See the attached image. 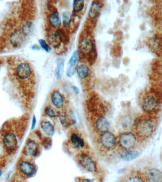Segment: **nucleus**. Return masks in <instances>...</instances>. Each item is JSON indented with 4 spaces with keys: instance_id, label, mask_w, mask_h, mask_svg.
<instances>
[{
    "instance_id": "obj_17",
    "label": "nucleus",
    "mask_w": 162,
    "mask_h": 182,
    "mask_svg": "<svg viewBox=\"0 0 162 182\" xmlns=\"http://www.w3.org/2000/svg\"><path fill=\"white\" fill-rule=\"evenodd\" d=\"M48 41L49 44L53 47L56 48L59 47L62 42L59 32H53L50 33L48 36Z\"/></svg>"
},
{
    "instance_id": "obj_15",
    "label": "nucleus",
    "mask_w": 162,
    "mask_h": 182,
    "mask_svg": "<svg viewBox=\"0 0 162 182\" xmlns=\"http://www.w3.org/2000/svg\"><path fill=\"white\" fill-rule=\"evenodd\" d=\"M123 182H147L145 175L138 171L131 172L126 176Z\"/></svg>"
},
{
    "instance_id": "obj_9",
    "label": "nucleus",
    "mask_w": 162,
    "mask_h": 182,
    "mask_svg": "<svg viewBox=\"0 0 162 182\" xmlns=\"http://www.w3.org/2000/svg\"><path fill=\"white\" fill-rule=\"evenodd\" d=\"M23 153L26 156L36 157L40 153V147L36 141L32 139L27 140L23 150Z\"/></svg>"
},
{
    "instance_id": "obj_20",
    "label": "nucleus",
    "mask_w": 162,
    "mask_h": 182,
    "mask_svg": "<svg viewBox=\"0 0 162 182\" xmlns=\"http://www.w3.org/2000/svg\"><path fill=\"white\" fill-rule=\"evenodd\" d=\"M139 155V152L135 150H122L120 153V157L124 161H130L136 159Z\"/></svg>"
},
{
    "instance_id": "obj_25",
    "label": "nucleus",
    "mask_w": 162,
    "mask_h": 182,
    "mask_svg": "<svg viewBox=\"0 0 162 182\" xmlns=\"http://www.w3.org/2000/svg\"><path fill=\"white\" fill-rule=\"evenodd\" d=\"M84 1H74L73 2V11L75 13H79L84 8Z\"/></svg>"
},
{
    "instance_id": "obj_16",
    "label": "nucleus",
    "mask_w": 162,
    "mask_h": 182,
    "mask_svg": "<svg viewBox=\"0 0 162 182\" xmlns=\"http://www.w3.org/2000/svg\"><path fill=\"white\" fill-rule=\"evenodd\" d=\"M95 126L98 132L102 134L108 131L110 128V122L106 118L100 117L96 121Z\"/></svg>"
},
{
    "instance_id": "obj_1",
    "label": "nucleus",
    "mask_w": 162,
    "mask_h": 182,
    "mask_svg": "<svg viewBox=\"0 0 162 182\" xmlns=\"http://www.w3.org/2000/svg\"><path fill=\"white\" fill-rule=\"evenodd\" d=\"M157 120L151 115L141 116L136 118L133 126V132L139 140H147L156 130Z\"/></svg>"
},
{
    "instance_id": "obj_28",
    "label": "nucleus",
    "mask_w": 162,
    "mask_h": 182,
    "mask_svg": "<svg viewBox=\"0 0 162 182\" xmlns=\"http://www.w3.org/2000/svg\"><path fill=\"white\" fill-rule=\"evenodd\" d=\"M60 120L61 123L65 127L67 128L70 126L71 123V121L68 116L65 115H62L60 116Z\"/></svg>"
},
{
    "instance_id": "obj_18",
    "label": "nucleus",
    "mask_w": 162,
    "mask_h": 182,
    "mask_svg": "<svg viewBox=\"0 0 162 182\" xmlns=\"http://www.w3.org/2000/svg\"><path fill=\"white\" fill-rule=\"evenodd\" d=\"M48 20L50 26L53 28L57 29L60 27L62 22L59 13L57 11H54L50 14Z\"/></svg>"
},
{
    "instance_id": "obj_24",
    "label": "nucleus",
    "mask_w": 162,
    "mask_h": 182,
    "mask_svg": "<svg viewBox=\"0 0 162 182\" xmlns=\"http://www.w3.org/2000/svg\"><path fill=\"white\" fill-rule=\"evenodd\" d=\"M33 30V25L32 22H26L23 24L21 28V31L25 36L28 37L30 36Z\"/></svg>"
},
{
    "instance_id": "obj_8",
    "label": "nucleus",
    "mask_w": 162,
    "mask_h": 182,
    "mask_svg": "<svg viewBox=\"0 0 162 182\" xmlns=\"http://www.w3.org/2000/svg\"><path fill=\"white\" fill-rule=\"evenodd\" d=\"M117 138L112 132L108 131L102 133L100 137V143L105 150H110L115 147L117 144Z\"/></svg>"
},
{
    "instance_id": "obj_11",
    "label": "nucleus",
    "mask_w": 162,
    "mask_h": 182,
    "mask_svg": "<svg viewBox=\"0 0 162 182\" xmlns=\"http://www.w3.org/2000/svg\"><path fill=\"white\" fill-rule=\"evenodd\" d=\"M80 49L82 54L88 57L95 54V46L92 39L86 37L82 40L80 43Z\"/></svg>"
},
{
    "instance_id": "obj_33",
    "label": "nucleus",
    "mask_w": 162,
    "mask_h": 182,
    "mask_svg": "<svg viewBox=\"0 0 162 182\" xmlns=\"http://www.w3.org/2000/svg\"><path fill=\"white\" fill-rule=\"evenodd\" d=\"M72 88V89L75 91L76 94H78V93H79V89H78L77 87H75V86H73Z\"/></svg>"
},
{
    "instance_id": "obj_4",
    "label": "nucleus",
    "mask_w": 162,
    "mask_h": 182,
    "mask_svg": "<svg viewBox=\"0 0 162 182\" xmlns=\"http://www.w3.org/2000/svg\"><path fill=\"white\" fill-rule=\"evenodd\" d=\"M15 74L18 80L23 82L30 80L33 76L32 67L28 63L25 62H20L17 65Z\"/></svg>"
},
{
    "instance_id": "obj_27",
    "label": "nucleus",
    "mask_w": 162,
    "mask_h": 182,
    "mask_svg": "<svg viewBox=\"0 0 162 182\" xmlns=\"http://www.w3.org/2000/svg\"><path fill=\"white\" fill-rule=\"evenodd\" d=\"M45 113L46 115L50 118H54L56 117V113L54 109L50 106H47L44 110Z\"/></svg>"
},
{
    "instance_id": "obj_23",
    "label": "nucleus",
    "mask_w": 162,
    "mask_h": 182,
    "mask_svg": "<svg viewBox=\"0 0 162 182\" xmlns=\"http://www.w3.org/2000/svg\"><path fill=\"white\" fill-rule=\"evenodd\" d=\"M65 60L63 59L59 58L57 59L56 67L55 70V75L58 79H60L63 76L64 70Z\"/></svg>"
},
{
    "instance_id": "obj_22",
    "label": "nucleus",
    "mask_w": 162,
    "mask_h": 182,
    "mask_svg": "<svg viewBox=\"0 0 162 182\" xmlns=\"http://www.w3.org/2000/svg\"><path fill=\"white\" fill-rule=\"evenodd\" d=\"M76 72L80 79L84 80L89 77L90 69L86 65H80L76 68Z\"/></svg>"
},
{
    "instance_id": "obj_31",
    "label": "nucleus",
    "mask_w": 162,
    "mask_h": 182,
    "mask_svg": "<svg viewBox=\"0 0 162 182\" xmlns=\"http://www.w3.org/2000/svg\"><path fill=\"white\" fill-rule=\"evenodd\" d=\"M74 74H75V68L74 67H69L67 70V75L68 77H71Z\"/></svg>"
},
{
    "instance_id": "obj_14",
    "label": "nucleus",
    "mask_w": 162,
    "mask_h": 182,
    "mask_svg": "<svg viewBox=\"0 0 162 182\" xmlns=\"http://www.w3.org/2000/svg\"><path fill=\"white\" fill-rule=\"evenodd\" d=\"M102 3L100 1H93L89 12V17L91 20H95L99 17L102 10Z\"/></svg>"
},
{
    "instance_id": "obj_7",
    "label": "nucleus",
    "mask_w": 162,
    "mask_h": 182,
    "mask_svg": "<svg viewBox=\"0 0 162 182\" xmlns=\"http://www.w3.org/2000/svg\"><path fill=\"white\" fill-rule=\"evenodd\" d=\"M77 160L81 167L88 172L93 173L97 170V166L91 156L84 153H81L78 156Z\"/></svg>"
},
{
    "instance_id": "obj_19",
    "label": "nucleus",
    "mask_w": 162,
    "mask_h": 182,
    "mask_svg": "<svg viewBox=\"0 0 162 182\" xmlns=\"http://www.w3.org/2000/svg\"><path fill=\"white\" fill-rule=\"evenodd\" d=\"M70 141L76 148H83L85 146L84 139L78 133L76 132H73L70 135Z\"/></svg>"
},
{
    "instance_id": "obj_21",
    "label": "nucleus",
    "mask_w": 162,
    "mask_h": 182,
    "mask_svg": "<svg viewBox=\"0 0 162 182\" xmlns=\"http://www.w3.org/2000/svg\"><path fill=\"white\" fill-rule=\"evenodd\" d=\"M41 128L48 136H51L55 132L54 126L51 122L48 120H43L40 124Z\"/></svg>"
},
{
    "instance_id": "obj_29",
    "label": "nucleus",
    "mask_w": 162,
    "mask_h": 182,
    "mask_svg": "<svg viewBox=\"0 0 162 182\" xmlns=\"http://www.w3.org/2000/svg\"><path fill=\"white\" fill-rule=\"evenodd\" d=\"M78 56H79V53L77 51H75L71 57L70 58L69 60V65L70 67H74L76 64H77V61H78Z\"/></svg>"
},
{
    "instance_id": "obj_30",
    "label": "nucleus",
    "mask_w": 162,
    "mask_h": 182,
    "mask_svg": "<svg viewBox=\"0 0 162 182\" xmlns=\"http://www.w3.org/2000/svg\"><path fill=\"white\" fill-rule=\"evenodd\" d=\"M39 42L41 48L46 52L49 53L51 51V48L49 47V46L47 44V42H46V41L45 40H40Z\"/></svg>"
},
{
    "instance_id": "obj_3",
    "label": "nucleus",
    "mask_w": 162,
    "mask_h": 182,
    "mask_svg": "<svg viewBox=\"0 0 162 182\" xmlns=\"http://www.w3.org/2000/svg\"><path fill=\"white\" fill-rule=\"evenodd\" d=\"M139 139L132 132H124L120 134L118 143L122 150H132L138 145Z\"/></svg>"
},
{
    "instance_id": "obj_35",
    "label": "nucleus",
    "mask_w": 162,
    "mask_h": 182,
    "mask_svg": "<svg viewBox=\"0 0 162 182\" xmlns=\"http://www.w3.org/2000/svg\"><path fill=\"white\" fill-rule=\"evenodd\" d=\"M2 173H3L2 171H1V170H0V177L2 175Z\"/></svg>"
},
{
    "instance_id": "obj_10",
    "label": "nucleus",
    "mask_w": 162,
    "mask_h": 182,
    "mask_svg": "<svg viewBox=\"0 0 162 182\" xmlns=\"http://www.w3.org/2000/svg\"><path fill=\"white\" fill-rule=\"evenodd\" d=\"M144 175L147 182H162V172L155 167L146 169Z\"/></svg>"
},
{
    "instance_id": "obj_13",
    "label": "nucleus",
    "mask_w": 162,
    "mask_h": 182,
    "mask_svg": "<svg viewBox=\"0 0 162 182\" xmlns=\"http://www.w3.org/2000/svg\"><path fill=\"white\" fill-rule=\"evenodd\" d=\"M51 100L53 105L58 109H61L64 106V99L63 95L58 90L53 92L51 95Z\"/></svg>"
},
{
    "instance_id": "obj_26",
    "label": "nucleus",
    "mask_w": 162,
    "mask_h": 182,
    "mask_svg": "<svg viewBox=\"0 0 162 182\" xmlns=\"http://www.w3.org/2000/svg\"><path fill=\"white\" fill-rule=\"evenodd\" d=\"M63 24L65 27H68L70 26L71 22V15L69 12H65L63 13Z\"/></svg>"
},
{
    "instance_id": "obj_6",
    "label": "nucleus",
    "mask_w": 162,
    "mask_h": 182,
    "mask_svg": "<svg viewBox=\"0 0 162 182\" xmlns=\"http://www.w3.org/2000/svg\"><path fill=\"white\" fill-rule=\"evenodd\" d=\"M17 168L20 175L27 178L33 175L36 172L34 164L27 159H20L18 163Z\"/></svg>"
},
{
    "instance_id": "obj_5",
    "label": "nucleus",
    "mask_w": 162,
    "mask_h": 182,
    "mask_svg": "<svg viewBox=\"0 0 162 182\" xmlns=\"http://www.w3.org/2000/svg\"><path fill=\"white\" fill-rule=\"evenodd\" d=\"M141 107L145 113L151 115L158 111L159 108L158 100L154 95H147L143 100Z\"/></svg>"
},
{
    "instance_id": "obj_12",
    "label": "nucleus",
    "mask_w": 162,
    "mask_h": 182,
    "mask_svg": "<svg viewBox=\"0 0 162 182\" xmlns=\"http://www.w3.org/2000/svg\"><path fill=\"white\" fill-rule=\"evenodd\" d=\"M26 37L22 33L21 30H14L10 36V41L12 45L15 47H20L23 44Z\"/></svg>"
},
{
    "instance_id": "obj_34",
    "label": "nucleus",
    "mask_w": 162,
    "mask_h": 182,
    "mask_svg": "<svg viewBox=\"0 0 162 182\" xmlns=\"http://www.w3.org/2000/svg\"><path fill=\"white\" fill-rule=\"evenodd\" d=\"M80 182H93L92 180L89 179L84 178L82 179Z\"/></svg>"
},
{
    "instance_id": "obj_32",
    "label": "nucleus",
    "mask_w": 162,
    "mask_h": 182,
    "mask_svg": "<svg viewBox=\"0 0 162 182\" xmlns=\"http://www.w3.org/2000/svg\"><path fill=\"white\" fill-rule=\"evenodd\" d=\"M36 118L35 117V116H34L33 117L32 120V130H34V128H35V126L36 125Z\"/></svg>"
},
{
    "instance_id": "obj_2",
    "label": "nucleus",
    "mask_w": 162,
    "mask_h": 182,
    "mask_svg": "<svg viewBox=\"0 0 162 182\" xmlns=\"http://www.w3.org/2000/svg\"><path fill=\"white\" fill-rule=\"evenodd\" d=\"M2 143L7 152L10 154L16 151L19 145V136L14 131H5L2 138Z\"/></svg>"
}]
</instances>
